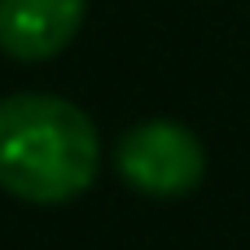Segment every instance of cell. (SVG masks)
Wrapping results in <instances>:
<instances>
[{"mask_svg": "<svg viewBox=\"0 0 250 250\" xmlns=\"http://www.w3.org/2000/svg\"><path fill=\"white\" fill-rule=\"evenodd\" d=\"M101 136L92 119L53 92L0 97V189L18 202L57 207L97 180Z\"/></svg>", "mask_w": 250, "mask_h": 250, "instance_id": "1", "label": "cell"}, {"mask_svg": "<svg viewBox=\"0 0 250 250\" xmlns=\"http://www.w3.org/2000/svg\"><path fill=\"white\" fill-rule=\"evenodd\" d=\"M119 176L149 198H180L193 193L207 176V149L202 141L176 123V119H145L123 132L114 149Z\"/></svg>", "mask_w": 250, "mask_h": 250, "instance_id": "2", "label": "cell"}, {"mask_svg": "<svg viewBox=\"0 0 250 250\" xmlns=\"http://www.w3.org/2000/svg\"><path fill=\"white\" fill-rule=\"evenodd\" d=\"M88 0H0V53L13 62L57 57L83 26Z\"/></svg>", "mask_w": 250, "mask_h": 250, "instance_id": "3", "label": "cell"}]
</instances>
